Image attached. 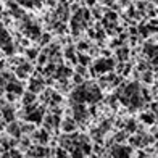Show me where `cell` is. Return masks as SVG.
Wrapping results in <instances>:
<instances>
[{"instance_id": "cell-1", "label": "cell", "mask_w": 158, "mask_h": 158, "mask_svg": "<svg viewBox=\"0 0 158 158\" xmlns=\"http://www.w3.org/2000/svg\"><path fill=\"white\" fill-rule=\"evenodd\" d=\"M116 52H114V56H116L118 61H127V58L131 56V50H129V47H123L119 45L118 48H114Z\"/></svg>"}, {"instance_id": "cell-2", "label": "cell", "mask_w": 158, "mask_h": 158, "mask_svg": "<svg viewBox=\"0 0 158 158\" xmlns=\"http://www.w3.org/2000/svg\"><path fill=\"white\" fill-rule=\"evenodd\" d=\"M52 40H53L52 32H42V35L39 37V40H37V44H39L40 47H45V45H48V44H52Z\"/></svg>"}, {"instance_id": "cell-3", "label": "cell", "mask_w": 158, "mask_h": 158, "mask_svg": "<svg viewBox=\"0 0 158 158\" xmlns=\"http://www.w3.org/2000/svg\"><path fill=\"white\" fill-rule=\"evenodd\" d=\"M77 60H79V63H81V64H84V66H90L92 61H94V58H92L87 52H84V53H79L77 52Z\"/></svg>"}, {"instance_id": "cell-7", "label": "cell", "mask_w": 158, "mask_h": 158, "mask_svg": "<svg viewBox=\"0 0 158 158\" xmlns=\"http://www.w3.org/2000/svg\"><path fill=\"white\" fill-rule=\"evenodd\" d=\"M8 42H13V39H11L10 32L5 29V26H2V45L3 44H8Z\"/></svg>"}, {"instance_id": "cell-6", "label": "cell", "mask_w": 158, "mask_h": 158, "mask_svg": "<svg viewBox=\"0 0 158 158\" xmlns=\"http://www.w3.org/2000/svg\"><path fill=\"white\" fill-rule=\"evenodd\" d=\"M71 82H73L74 85H81V84L85 82V77H84L82 74H79V73H76V71H74V74L71 76Z\"/></svg>"}, {"instance_id": "cell-4", "label": "cell", "mask_w": 158, "mask_h": 158, "mask_svg": "<svg viewBox=\"0 0 158 158\" xmlns=\"http://www.w3.org/2000/svg\"><path fill=\"white\" fill-rule=\"evenodd\" d=\"M137 127H139V123H137L134 118H129V119L126 121V131H127L129 134L137 132Z\"/></svg>"}, {"instance_id": "cell-5", "label": "cell", "mask_w": 158, "mask_h": 158, "mask_svg": "<svg viewBox=\"0 0 158 158\" xmlns=\"http://www.w3.org/2000/svg\"><path fill=\"white\" fill-rule=\"evenodd\" d=\"M89 48H90V42H85V40H77L76 42V50L79 53L89 52Z\"/></svg>"}, {"instance_id": "cell-8", "label": "cell", "mask_w": 158, "mask_h": 158, "mask_svg": "<svg viewBox=\"0 0 158 158\" xmlns=\"http://www.w3.org/2000/svg\"><path fill=\"white\" fill-rule=\"evenodd\" d=\"M100 55L105 56V58H108V56H111V55H113V50H111V47H103L102 50H100Z\"/></svg>"}]
</instances>
